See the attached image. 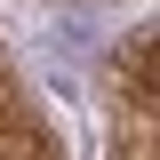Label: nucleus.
<instances>
[{
  "label": "nucleus",
  "instance_id": "nucleus-1",
  "mask_svg": "<svg viewBox=\"0 0 160 160\" xmlns=\"http://www.w3.org/2000/svg\"><path fill=\"white\" fill-rule=\"evenodd\" d=\"M0 120H16V104H8V80H0Z\"/></svg>",
  "mask_w": 160,
  "mask_h": 160
}]
</instances>
